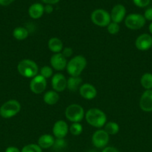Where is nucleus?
I'll use <instances>...</instances> for the list:
<instances>
[{
  "mask_svg": "<svg viewBox=\"0 0 152 152\" xmlns=\"http://www.w3.org/2000/svg\"><path fill=\"white\" fill-rule=\"evenodd\" d=\"M84 117L89 126L97 129L104 127L107 123V116L105 113L99 108H90L85 113Z\"/></svg>",
  "mask_w": 152,
  "mask_h": 152,
  "instance_id": "1",
  "label": "nucleus"
},
{
  "mask_svg": "<svg viewBox=\"0 0 152 152\" xmlns=\"http://www.w3.org/2000/svg\"><path fill=\"white\" fill-rule=\"evenodd\" d=\"M87 61L82 55H77L72 58L66 65L67 73L71 77H80L83 70L86 68Z\"/></svg>",
  "mask_w": 152,
  "mask_h": 152,
  "instance_id": "2",
  "label": "nucleus"
},
{
  "mask_svg": "<svg viewBox=\"0 0 152 152\" xmlns=\"http://www.w3.org/2000/svg\"><path fill=\"white\" fill-rule=\"evenodd\" d=\"M17 71L22 77L32 79L38 75L39 68L34 61L29 59H24L18 63Z\"/></svg>",
  "mask_w": 152,
  "mask_h": 152,
  "instance_id": "3",
  "label": "nucleus"
},
{
  "mask_svg": "<svg viewBox=\"0 0 152 152\" xmlns=\"http://www.w3.org/2000/svg\"><path fill=\"white\" fill-rule=\"evenodd\" d=\"M21 105L16 99H10L0 107V116L4 119H10L19 114Z\"/></svg>",
  "mask_w": 152,
  "mask_h": 152,
  "instance_id": "4",
  "label": "nucleus"
},
{
  "mask_svg": "<svg viewBox=\"0 0 152 152\" xmlns=\"http://www.w3.org/2000/svg\"><path fill=\"white\" fill-rule=\"evenodd\" d=\"M66 118L72 123H80L85 117L84 109L78 104L68 105L65 111Z\"/></svg>",
  "mask_w": 152,
  "mask_h": 152,
  "instance_id": "5",
  "label": "nucleus"
},
{
  "mask_svg": "<svg viewBox=\"0 0 152 152\" xmlns=\"http://www.w3.org/2000/svg\"><path fill=\"white\" fill-rule=\"evenodd\" d=\"M91 21L99 27H107L111 22L110 14L104 9H96L91 13Z\"/></svg>",
  "mask_w": 152,
  "mask_h": 152,
  "instance_id": "6",
  "label": "nucleus"
},
{
  "mask_svg": "<svg viewBox=\"0 0 152 152\" xmlns=\"http://www.w3.org/2000/svg\"><path fill=\"white\" fill-rule=\"evenodd\" d=\"M146 20L144 16L139 13H131L125 19V26L130 30L137 31L141 29L145 25Z\"/></svg>",
  "mask_w": 152,
  "mask_h": 152,
  "instance_id": "7",
  "label": "nucleus"
},
{
  "mask_svg": "<svg viewBox=\"0 0 152 152\" xmlns=\"http://www.w3.org/2000/svg\"><path fill=\"white\" fill-rule=\"evenodd\" d=\"M110 140V135L104 130L95 131L92 136V143L95 148H104L107 146Z\"/></svg>",
  "mask_w": 152,
  "mask_h": 152,
  "instance_id": "8",
  "label": "nucleus"
},
{
  "mask_svg": "<svg viewBox=\"0 0 152 152\" xmlns=\"http://www.w3.org/2000/svg\"><path fill=\"white\" fill-rule=\"evenodd\" d=\"M46 86H47L46 79H45L40 74L33 77L29 85L31 91L35 94H40L43 93L46 90Z\"/></svg>",
  "mask_w": 152,
  "mask_h": 152,
  "instance_id": "9",
  "label": "nucleus"
},
{
  "mask_svg": "<svg viewBox=\"0 0 152 152\" xmlns=\"http://www.w3.org/2000/svg\"><path fill=\"white\" fill-rule=\"evenodd\" d=\"M69 127L64 120H58L55 122L52 128V133L56 139H63L69 132Z\"/></svg>",
  "mask_w": 152,
  "mask_h": 152,
  "instance_id": "10",
  "label": "nucleus"
},
{
  "mask_svg": "<svg viewBox=\"0 0 152 152\" xmlns=\"http://www.w3.org/2000/svg\"><path fill=\"white\" fill-rule=\"evenodd\" d=\"M52 86L54 91L59 93L65 91L67 88V80L63 74L57 73L52 76Z\"/></svg>",
  "mask_w": 152,
  "mask_h": 152,
  "instance_id": "11",
  "label": "nucleus"
},
{
  "mask_svg": "<svg viewBox=\"0 0 152 152\" xmlns=\"http://www.w3.org/2000/svg\"><path fill=\"white\" fill-rule=\"evenodd\" d=\"M66 58L61 53H54L50 59L51 67L56 71H63L66 68Z\"/></svg>",
  "mask_w": 152,
  "mask_h": 152,
  "instance_id": "12",
  "label": "nucleus"
},
{
  "mask_svg": "<svg viewBox=\"0 0 152 152\" xmlns=\"http://www.w3.org/2000/svg\"><path fill=\"white\" fill-rule=\"evenodd\" d=\"M135 46L139 50H148L152 47V37L148 34L139 36L135 41Z\"/></svg>",
  "mask_w": 152,
  "mask_h": 152,
  "instance_id": "13",
  "label": "nucleus"
},
{
  "mask_svg": "<svg viewBox=\"0 0 152 152\" xmlns=\"http://www.w3.org/2000/svg\"><path fill=\"white\" fill-rule=\"evenodd\" d=\"M110 14L112 22L119 24L122 22L124 20V19H125L126 8H125V6L121 4H116L112 8Z\"/></svg>",
  "mask_w": 152,
  "mask_h": 152,
  "instance_id": "14",
  "label": "nucleus"
},
{
  "mask_svg": "<svg viewBox=\"0 0 152 152\" xmlns=\"http://www.w3.org/2000/svg\"><path fill=\"white\" fill-rule=\"evenodd\" d=\"M139 107L145 112L152 111V89L145 90L139 99Z\"/></svg>",
  "mask_w": 152,
  "mask_h": 152,
  "instance_id": "15",
  "label": "nucleus"
},
{
  "mask_svg": "<svg viewBox=\"0 0 152 152\" xmlns=\"http://www.w3.org/2000/svg\"><path fill=\"white\" fill-rule=\"evenodd\" d=\"M79 94L83 99L91 100L97 96V90L90 83H83L79 88Z\"/></svg>",
  "mask_w": 152,
  "mask_h": 152,
  "instance_id": "16",
  "label": "nucleus"
},
{
  "mask_svg": "<svg viewBox=\"0 0 152 152\" xmlns=\"http://www.w3.org/2000/svg\"><path fill=\"white\" fill-rule=\"evenodd\" d=\"M55 139L52 135L49 134H45L41 135L38 138L37 140V145L42 148V149H48L52 147H53L55 143Z\"/></svg>",
  "mask_w": 152,
  "mask_h": 152,
  "instance_id": "17",
  "label": "nucleus"
},
{
  "mask_svg": "<svg viewBox=\"0 0 152 152\" xmlns=\"http://www.w3.org/2000/svg\"><path fill=\"white\" fill-rule=\"evenodd\" d=\"M44 13V6L40 3L32 4L28 8V15L34 19H40Z\"/></svg>",
  "mask_w": 152,
  "mask_h": 152,
  "instance_id": "18",
  "label": "nucleus"
},
{
  "mask_svg": "<svg viewBox=\"0 0 152 152\" xmlns=\"http://www.w3.org/2000/svg\"><path fill=\"white\" fill-rule=\"evenodd\" d=\"M48 47L49 50L54 53H61L63 49V43L62 40L58 37H52L48 42Z\"/></svg>",
  "mask_w": 152,
  "mask_h": 152,
  "instance_id": "19",
  "label": "nucleus"
},
{
  "mask_svg": "<svg viewBox=\"0 0 152 152\" xmlns=\"http://www.w3.org/2000/svg\"><path fill=\"white\" fill-rule=\"evenodd\" d=\"M60 96L55 91H48L43 95V101L49 105H55L59 101Z\"/></svg>",
  "mask_w": 152,
  "mask_h": 152,
  "instance_id": "20",
  "label": "nucleus"
},
{
  "mask_svg": "<svg viewBox=\"0 0 152 152\" xmlns=\"http://www.w3.org/2000/svg\"><path fill=\"white\" fill-rule=\"evenodd\" d=\"M82 85V79L80 77H70L67 80V88L70 91L75 92L79 90Z\"/></svg>",
  "mask_w": 152,
  "mask_h": 152,
  "instance_id": "21",
  "label": "nucleus"
},
{
  "mask_svg": "<svg viewBox=\"0 0 152 152\" xmlns=\"http://www.w3.org/2000/svg\"><path fill=\"white\" fill-rule=\"evenodd\" d=\"M28 34H29V32L28 29L24 27H17L14 28L13 31V37L19 41L25 39L28 37Z\"/></svg>",
  "mask_w": 152,
  "mask_h": 152,
  "instance_id": "22",
  "label": "nucleus"
},
{
  "mask_svg": "<svg viewBox=\"0 0 152 152\" xmlns=\"http://www.w3.org/2000/svg\"><path fill=\"white\" fill-rule=\"evenodd\" d=\"M140 84L145 90L152 89V74L145 73L140 79Z\"/></svg>",
  "mask_w": 152,
  "mask_h": 152,
  "instance_id": "23",
  "label": "nucleus"
},
{
  "mask_svg": "<svg viewBox=\"0 0 152 152\" xmlns=\"http://www.w3.org/2000/svg\"><path fill=\"white\" fill-rule=\"evenodd\" d=\"M104 130L109 135H115L119 132V126L116 122H107L104 125Z\"/></svg>",
  "mask_w": 152,
  "mask_h": 152,
  "instance_id": "24",
  "label": "nucleus"
},
{
  "mask_svg": "<svg viewBox=\"0 0 152 152\" xmlns=\"http://www.w3.org/2000/svg\"><path fill=\"white\" fill-rule=\"evenodd\" d=\"M69 131L73 136H79L83 132V126L80 123H73L70 126Z\"/></svg>",
  "mask_w": 152,
  "mask_h": 152,
  "instance_id": "25",
  "label": "nucleus"
},
{
  "mask_svg": "<svg viewBox=\"0 0 152 152\" xmlns=\"http://www.w3.org/2000/svg\"><path fill=\"white\" fill-rule=\"evenodd\" d=\"M40 75L44 77L45 79H49L53 75V68L49 65H44L40 68Z\"/></svg>",
  "mask_w": 152,
  "mask_h": 152,
  "instance_id": "26",
  "label": "nucleus"
},
{
  "mask_svg": "<svg viewBox=\"0 0 152 152\" xmlns=\"http://www.w3.org/2000/svg\"><path fill=\"white\" fill-rule=\"evenodd\" d=\"M21 152H43L42 148L37 144H28L21 150Z\"/></svg>",
  "mask_w": 152,
  "mask_h": 152,
  "instance_id": "27",
  "label": "nucleus"
},
{
  "mask_svg": "<svg viewBox=\"0 0 152 152\" xmlns=\"http://www.w3.org/2000/svg\"><path fill=\"white\" fill-rule=\"evenodd\" d=\"M107 29L109 34H111V35H116L120 31V27H119V24L111 22L107 26Z\"/></svg>",
  "mask_w": 152,
  "mask_h": 152,
  "instance_id": "28",
  "label": "nucleus"
},
{
  "mask_svg": "<svg viewBox=\"0 0 152 152\" xmlns=\"http://www.w3.org/2000/svg\"><path fill=\"white\" fill-rule=\"evenodd\" d=\"M66 141L64 140V138L63 139H56L52 148H54V149L57 150V151H61V150L66 148Z\"/></svg>",
  "mask_w": 152,
  "mask_h": 152,
  "instance_id": "29",
  "label": "nucleus"
},
{
  "mask_svg": "<svg viewBox=\"0 0 152 152\" xmlns=\"http://www.w3.org/2000/svg\"><path fill=\"white\" fill-rule=\"evenodd\" d=\"M134 4L139 7H145L150 4L151 0H133Z\"/></svg>",
  "mask_w": 152,
  "mask_h": 152,
  "instance_id": "30",
  "label": "nucleus"
},
{
  "mask_svg": "<svg viewBox=\"0 0 152 152\" xmlns=\"http://www.w3.org/2000/svg\"><path fill=\"white\" fill-rule=\"evenodd\" d=\"M61 53H62L66 58H69L70 57V56H72V55L73 54V50L72 48L70 47L63 48V50L61 51Z\"/></svg>",
  "mask_w": 152,
  "mask_h": 152,
  "instance_id": "31",
  "label": "nucleus"
},
{
  "mask_svg": "<svg viewBox=\"0 0 152 152\" xmlns=\"http://www.w3.org/2000/svg\"><path fill=\"white\" fill-rule=\"evenodd\" d=\"M143 16L145 20L152 21V7H148L146 9Z\"/></svg>",
  "mask_w": 152,
  "mask_h": 152,
  "instance_id": "32",
  "label": "nucleus"
},
{
  "mask_svg": "<svg viewBox=\"0 0 152 152\" xmlns=\"http://www.w3.org/2000/svg\"><path fill=\"white\" fill-rule=\"evenodd\" d=\"M101 152H119L118 151L117 148L113 146H106L105 148H103L102 151Z\"/></svg>",
  "mask_w": 152,
  "mask_h": 152,
  "instance_id": "33",
  "label": "nucleus"
},
{
  "mask_svg": "<svg viewBox=\"0 0 152 152\" xmlns=\"http://www.w3.org/2000/svg\"><path fill=\"white\" fill-rule=\"evenodd\" d=\"M54 8L52 4H46V6H44V12H46L48 14H50L53 12Z\"/></svg>",
  "mask_w": 152,
  "mask_h": 152,
  "instance_id": "34",
  "label": "nucleus"
},
{
  "mask_svg": "<svg viewBox=\"0 0 152 152\" xmlns=\"http://www.w3.org/2000/svg\"><path fill=\"white\" fill-rule=\"evenodd\" d=\"M4 152H21V151L15 146H9L6 148Z\"/></svg>",
  "mask_w": 152,
  "mask_h": 152,
  "instance_id": "35",
  "label": "nucleus"
},
{
  "mask_svg": "<svg viewBox=\"0 0 152 152\" xmlns=\"http://www.w3.org/2000/svg\"><path fill=\"white\" fill-rule=\"evenodd\" d=\"M14 0H0V5L7 6L11 4Z\"/></svg>",
  "mask_w": 152,
  "mask_h": 152,
  "instance_id": "36",
  "label": "nucleus"
},
{
  "mask_svg": "<svg viewBox=\"0 0 152 152\" xmlns=\"http://www.w3.org/2000/svg\"><path fill=\"white\" fill-rule=\"evenodd\" d=\"M42 1L44 3H46V4H52V5H53V4H55L58 2H59L60 0H42Z\"/></svg>",
  "mask_w": 152,
  "mask_h": 152,
  "instance_id": "37",
  "label": "nucleus"
},
{
  "mask_svg": "<svg viewBox=\"0 0 152 152\" xmlns=\"http://www.w3.org/2000/svg\"><path fill=\"white\" fill-rule=\"evenodd\" d=\"M148 29H149V31H150L151 34H152V22H151V23L150 25H149Z\"/></svg>",
  "mask_w": 152,
  "mask_h": 152,
  "instance_id": "38",
  "label": "nucleus"
}]
</instances>
